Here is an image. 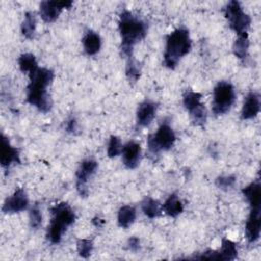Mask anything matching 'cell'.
I'll return each mask as SVG.
<instances>
[{
	"mask_svg": "<svg viewBox=\"0 0 261 261\" xmlns=\"http://www.w3.org/2000/svg\"><path fill=\"white\" fill-rule=\"evenodd\" d=\"M30 84L27 88V101L41 112H48L52 107V100L47 92V87L52 83L54 73L48 68H36L28 73Z\"/></svg>",
	"mask_w": 261,
	"mask_h": 261,
	"instance_id": "1",
	"label": "cell"
},
{
	"mask_svg": "<svg viewBox=\"0 0 261 261\" xmlns=\"http://www.w3.org/2000/svg\"><path fill=\"white\" fill-rule=\"evenodd\" d=\"M118 29L121 37V51L128 58L133 57L134 46L143 40L147 34V24L139 16L124 10L119 15Z\"/></svg>",
	"mask_w": 261,
	"mask_h": 261,
	"instance_id": "2",
	"label": "cell"
},
{
	"mask_svg": "<svg viewBox=\"0 0 261 261\" xmlns=\"http://www.w3.org/2000/svg\"><path fill=\"white\" fill-rule=\"evenodd\" d=\"M192 42L189 31L184 28L174 30L167 36L164 52V65L170 69L175 68L178 61L190 52Z\"/></svg>",
	"mask_w": 261,
	"mask_h": 261,
	"instance_id": "3",
	"label": "cell"
},
{
	"mask_svg": "<svg viewBox=\"0 0 261 261\" xmlns=\"http://www.w3.org/2000/svg\"><path fill=\"white\" fill-rule=\"evenodd\" d=\"M52 218L47 230V238L52 244L61 241L63 232L75 220V214L66 203H59L51 208Z\"/></svg>",
	"mask_w": 261,
	"mask_h": 261,
	"instance_id": "4",
	"label": "cell"
},
{
	"mask_svg": "<svg viewBox=\"0 0 261 261\" xmlns=\"http://www.w3.org/2000/svg\"><path fill=\"white\" fill-rule=\"evenodd\" d=\"M236 101L233 86L228 82H218L213 90L212 111L216 115L227 112Z\"/></svg>",
	"mask_w": 261,
	"mask_h": 261,
	"instance_id": "5",
	"label": "cell"
},
{
	"mask_svg": "<svg viewBox=\"0 0 261 261\" xmlns=\"http://www.w3.org/2000/svg\"><path fill=\"white\" fill-rule=\"evenodd\" d=\"M175 141V135L167 123H162L155 134H151L147 139L148 153L156 156L161 150H169Z\"/></svg>",
	"mask_w": 261,
	"mask_h": 261,
	"instance_id": "6",
	"label": "cell"
},
{
	"mask_svg": "<svg viewBox=\"0 0 261 261\" xmlns=\"http://www.w3.org/2000/svg\"><path fill=\"white\" fill-rule=\"evenodd\" d=\"M224 13L231 30H233L239 36L247 34V30L251 23V18L243 11L240 2L236 0L228 2L224 8Z\"/></svg>",
	"mask_w": 261,
	"mask_h": 261,
	"instance_id": "7",
	"label": "cell"
},
{
	"mask_svg": "<svg viewBox=\"0 0 261 261\" xmlns=\"http://www.w3.org/2000/svg\"><path fill=\"white\" fill-rule=\"evenodd\" d=\"M98 168V163L93 159H86L82 161L80 167L76 170V190L79 194L83 197L88 196L87 182L89 178L96 172Z\"/></svg>",
	"mask_w": 261,
	"mask_h": 261,
	"instance_id": "8",
	"label": "cell"
},
{
	"mask_svg": "<svg viewBox=\"0 0 261 261\" xmlns=\"http://www.w3.org/2000/svg\"><path fill=\"white\" fill-rule=\"evenodd\" d=\"M238 256V249L236 244L228 240L223 239L221 247L218 251H207L202 253L201 256H196V259H207V260H233Z\"/></svg>",
	"mask_w": 261,
	"mask_h": 261,
	"instance_id": "9",
	"label": "cell"
},
{
	"mask_svg": "<svg viewBox=\"0 0 261 261\" xmlns=\"http://www.w3.org/2000/svg\"><path fill=\"white\" fill-rule=\"evenodd\" d=\"M29 206V199L27 196V193L23 189L18 188L14 191V193L8 197L3 206L2 211L4 213H17L20 211H23Z\"/></svg>",
	"mask_w": 261,
	"mask_h": 261,
	"instance_id": "10",
	"label": "cell"
},
{
	"mask_svg": "<svg viewBox=\"0 0 261 261\" xmlns=\"http://www.w3.org/2000/svg\"><path fill=\"white\" fill-rule=\"evenodd\" d=\"M71 1H43L40 4V15L45 22H53L57 19L63 8H70Z\"/></svg>",
	"mask_w": 261,
	"mask_h": 261,
	"instance_id": "11",
	"label": "cell"
},
{
	"mask_svg": "<svg viewBox=\"0 0 261 261\" xmlns=\"http://www.w3.org/2000/svg\"><path fill=\"white\" fill-rule=\"evenodd\" d=\"M0 162L3 167H9L12 163H19V153L16 148L11 146L9 140L2 134L0 147Z\"/></svg>",
	"mask_w": 261,
	"mask_h": 261,
	"instance_id": "12",
	"label": "cell"
},
{
	"mask_svg": "<svg viewBox=\"0 0 261 261\" xmlns=\"http://www.w3.org/2000/svg\"><path fill=\"white\" fill-rule=\"evenodd\" d=\"M261 208H251L250 215L246 222L245 231L249 243L256 242L260 237L261 220H260Z\"/></svg>",
	"mask_w": 261,
	"mask_h": 261,
	"instance_id": "13",
	"label": "cell"
},
{
	"mask_svg": "<svg viewBox=\"0 0 261 261\" xmlns=\"http://www.w3.org/2000/svg\"><path fill=\"white\" fill-rule=\"evenodd\" d=\"M122 161L123 164L129 168L134 169L139 165L141 158V146L135 141L127 142L122 148Z\"/></svg>",
	"mask_w": 261,
	"mask_h": 261,
	"instance_id": "14",
	"label": "cell"
},
{
	"mask_svg": "<svg viewBox=\"0 0 261 261\" xmlns=\"http://www.w3.org/2000/svg\"><path fill=\"white\" fill-rule=\"evenodd\" d=\"M156 109H157V104L145 100L142 102L137 110V123L140 126H147L150 124V122L154 119L156 115Z\"/></svg>",
	"mask_w": 261,
	"mask_h": 261,
	"instance_id": "15",
	"label": "cell"
},
{
	"mask_svg": "<svg viewBox=\"0 0 261 261\" xmlns=\"http://www.w3.org/2000/svg\"><path fill=\"white\" fill-rule=\"evenodd\" d=\"M260 111V98L259 95L251 92L247 95L242 108V118L251 119L255 117Z\"/></svg>",
	"mask_w": 261,
	"mask_h": 261,
	"instance_id": "16",
	"label": "cell"
},
{
	"mask_svg": "<svg viewBox=\"0 0 261 261\" xmlns=\"http://www.w3.org/2000/svg\"><path fill=\"white\" fill-rule=\"evenodd\" d=\"M242 193L250 203L251 208H261V186L258 179L244 188Z\"/></svg>",
	"mask_w": 261,
	"mask_h": 261,
	"instance_id": "17",
	"label": "cell"
},
{
	"mask_svg": "<svg viewBox=\"0 0 261 261\" xmlns=\"http://www.w3.org/2000/svg\"><path fill=\"white\" fill-rule=\"evenodd\" d=\"M83 45L88 55H95L101 48L100 36L93 31L87 32L83 38Z\"/></svg>",
	"mask_w": 261,
	"mask_h": 261,
	"instance_id": "18",
	"label": "cell"
},
{
	"mask_svg": "<svg viewBox=\"0 0 261 261\" xmlns=\"http://www.w3.org/2000/svg\"><path fill=\"white\" fill-rule=\"evenodd\" d=\"M162 208L167 215L171 217H176L182 212L184 205L179 200V198L177 197V195L172 194L165 200Z\"/></svg>",
	"mask_w": 261,
	"mask_h": 261,
	"instance_id": "19",
	"label": "cell"
},
{
	"mask_svg": "<svg viewBox=\"0 0 261 261\" xmlns=\"http://www.w3.org/2000/svg\"><path fill=\"white\" fill-rule=\"evenodd\" d=\"M136 216H137V212L133 206H129V205L122 206L119 209L118 215H117V221L119 226L123 228H127L134 223Z\"/></svg>",
	"mask_w": 261,
	"mask_h": 261,
	"instance_id": "20",
	"label": "cell"
},
{
	"mask_svg": "<svg viewBox=\"0 0 261 261\" xmlns=\"http://www.w3.org/2000/svg\"><path fill=\"white\" fill-rule=\"evenodd\" d=\"M142 210L144 214L149 218H155L161 213V207L159 202L151 197H146L142 201Z\"/></svg>",
	"mask_w": 261,
	"mask_h": 261,
	"instance_id": "21",
	"label": "cell"
},
{
	"mask_svg": "<svg viewBox=\"0 0 261 261\" xmlns=\"http://www.w3.org/2000/svg\"><path fill=\"white\" fill-rule=\"evenodd\" d=\"M248 49H249V39H248V35L244 34V35H240L238 37V39L234 41L233 43V47H232V51L233 54L241 60H244L247 56L248 53Z\"/></svg>",
	"mask_w": 261,
	"mask_h": 261,
	"instance_id": "22",
	"label": "cell"
},
{
	"mask_svg": "<svg viewBox=\"0 0 261 261\" xmlns=\"http://www.w3.org/2000/svg\"><path fill=\"white\" fill-rule=\"evenodd\" d=\"M36 31V15L34 12L29 11L24 15L21 23V33L27 39H33Z\"/></svg>",
	"mask_w": 261,
	"mask_h": 261,
	"instance_id": "23",
	"label": "cell"
},
{
	"mask_svg": "<svg viewBox=\"0 0 261 261\" xmlns=\"http://www.w3.org/2000/svg\"><path fill=\"white\" fill-rule=\"evenodd\" d=\"M18 65L22 72H32L36 68H38V63L35 56L31 53L21 54L18 58Z\"/></svg>",
	"mask_w": 261,
	"mask_h": 261,
	"instance_id": "24",
	"label": "cell"
},
{
	"mask_svg": "<svg viewBox=\"0 0 261 261\" xmlns=\"http://www.w3.org/2000/svg\"><path fill=\"white\" fill-rule=\"evenodd\" d=\"M189 112H190V116H191V119L194 124L203 125L206 122L207 111H206L205 106L202 103H200L198 106L191 109Z\"/></svg>",
	"mask_w": 261,
	"mask_h": 261,
	"instance_id": "25",
	"label": "cell"
},
{
	"mask_svg": "<svg viewBox=\"0 0 261 261\" xmlns=\"http://www.w3.org/2000/svg\"><path fill=\"white\" fill-rule=\"evenodd\" d=\"M122 145L121 141L118 137L116 136H111L109 139L108 147H107V155L110 158L118 156L122 152Z\"/></svg>",
	"mask_w": 261,
	"mask_h": 261,
	"instance_id": "26",
	"label": "cell"
},
{
	"mask_svg": "<svg viewBox=\"0 0 261 261\" xmlns=\"http://www.w3.org/2000/svg\"><path fill=\"white\" fill-rule=\"evenodd\" d=\"M201 98L202 95L200 93L189 91L184 95V105L190 111L201 103Z\"/></svg>",
	"mask_w": 261,
	"mask_h": 261,
	"instance_id": "27",
	"label": "cell"
},
{
	"mask_svg": "<svg viewBox=\"0 0 261 261\" xmlns=\"http://www.w3.org/2000/svg\"><path fill=\"white\" fill-rule=\"evenodd\" d=\"M79 255L83 258H88L93 251V242L88 239H81L76 243Z\"/></svg>",
	"mask_w": 261,
	"mask_h": 261,
	"instance_id": "28",
	"label": "cell"
},
{
	"mask_svg": "<svg viewBox=\"0 0 261 261\" xmlns=\"http://www.w3.org/2000/svg\"><path fill=\"white\" fill-rule=\"evenodd\" d=\"M126 75L129 81L132 82H137V80L140 76L141 69L138 66V63L133 59V57L128 58V61L126 63Z\"/></svg>",
	"mask_w": 261,
	"mask_h": 261,
	"instance_id": "29",
	"label": "cell"
},
{
	"mask_svg": "<svg viewBox=\"0 0 261 261\" xmlns=\"http://www.w3.org/2000/svg\"><path fill=\"white\" fill-rule=\"evenodd\" d=\"M42 224V214L38 206H34L30 210V225L34 229H38Z\"/></svg>",
	"mask_w": 261,
	"mask_h": 261,
	"instance_id": "30",
	"label": "cell"
},
{
	"mask_svg": "<svg viewBox=\"0 0 261 261\" xmlns=\"http://www.w3.org/2000/svg\"><path fill=\"white\" fill-rule=\"evenodd\" d=\"M234 182H236V177L233 175L219 176L216 179V185L221 190H228L234 185Z\"/></svg>",
	"mask_w": 261,
	"mask_h": 261,
	"instance_id": "31",
	"label": "cell"
},
{
	"mask_svg": "<svg viewBox=\"0 0 261 261\" xmlns=\"http://www.w3.org/2000/svg\"><path fill=\"white\" fill-rule=\"evenodd\" d=\"M127 245H128V248L129 250L136 252L140 249V240L139 238L137 237H132L128 239V242H127Z\"/></svg>",
	"mask_w": 261,
	"mask_h": 261,
	"instance_id": "32",
	"label": "cell"
},
{
	"mask_svg": "<svg viewBox=\"0 0 261 261\" xmlns=\"http://www.w3.org/2000/svg\"><path fill=\"white\" fill-rule=\"evenodd\" d=\"M75 129H76V122L73 118H71L66 123V130L68 133H73Z\"/></svg>",
	"mask_w": 261,
	"mask_h": 261,
	"instance_id": "33",
	"label": "cell"
}]
</instances>
